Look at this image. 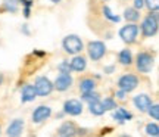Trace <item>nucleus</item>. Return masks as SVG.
Masks as SVG:
<instances>
[{"mask_svg": "<svg viewBox=\"0 0 159 137\" xmlns=\"http://www.w3.org/2000/svg\"><path fill=\"white\" fill-rule=\"evenodd\" d=\"M158 31V11H153V15L150 13L142 24V33L144 37H152Z\"/></svg>", "mask_w": 159, "mask_h": 137, "instance_id": "obj_1", "label": "nucleus"}, {"mask_svg": "<svg viewBox=\"0 0 159 137\" xmlns=\"http://www.w3.org/2000/svg\"><path fill=\"white\" fill-rule=\"evenodd\" d=\"M63 49L66 53H71V55H75V53H80L83 50V41L80 39L78 35L75 34H71V35H66L63 39Z\"/></svg>", "mask_w": 159, "mask_h": 137, "instance_id": "obj_2", "label": "nucleus"}, {"mask_svg": "<svg viewBox=\"0 0 159 137\" xmlns=\"http://www.w3.org/2000/svg\"><path fill=\"white\" fill-rule=\"evenodd\" d=\"M34 89H35V93H37L39 96H47V94H50L52 90H53V83H52L49 78H46V77H39V78L35 80Z\"/></svg>", "mask_w": 159, "mask_h": 137, "instance_id": "obj_3", "label": "nucleus"}, {"mask_svg": "<svg viewBox=\"0 0 159 137\" xmlns=\"http://www.w3.org/2000/svg\"><path fill=\"white\" fill-rule=\"evenodd\" d=\"M118 86H119V89H121L122 91L130 93V91H133L137 86H139V78H137L136 75H133V74H127V75H124V77H121V78H119Z\"/></svg>", "mask_w": 159, "mask_h": 137, "instance_id": "obj_4", "label": "nucleus"}, {"mask_svg": "<svg viewBox=\"0 0 159 137\" xmlns=\"http://www.w3.org/2000/svg\"><path fill=\"white\" fill-rule=\"evenodd\" d=\"M137 34H139V27L134 25V24H128L121 28L119 31V37L125 41V43H134L137 39Z\"/></svg>", "mask_w": 159, "mask_h": 137, "instance_id": "obj_5", "label": "nucleus"}, {"mask_svg": "<svg viewBox=\"0 0 159 137\" xmlns=\"http://www.w3.org/2000/svg\"><path fill=\"white\" fill-rule=\"evenodd\" d=\"M87 52H89L90 59H93V61H99V59H102L103 55H105L106 46H105V43H102V41H91L90 44H89Z\"/></svg>", "mask_w": 159, "mask_h": 137, "instance_id": "obj_6", "label": "nucleus"}, {"mask_svg": "<svg viewBox=\"0 0 159 137\" xmlns=\"http://www.w3.org/2000/svg\"><path fill=\"white\" fill-rule=\"evenodd\" d=\"M153 66V57L149 53H139L137 56V68L142 72H149Z\"/></svg>", "mask_w": 159, "mask_h": 137, "instance_id": "obj_7", "label": "nucleus"}, {"mask_svg": "<svg viewBox=\"0 0 159 137\" xmlns=\"http://www.w3.org/2000/svg\"><path fill=\"white\" fill-rule=\"evenodd\" d=\"M63 111L65 114H69L72 116H77L83 112V103L77 100V99H71V100H66L65 105H63Z\"/></svg>", "mask_w": 159, "mask_h": 137, "instance_id": "obj_8", "label": "nucleus"}, {"mask_svg": "<svg viewBox=\"0 0 159 137\" xmlns=\"http://www.w3.org/2000/svg\"><path fill=\"white\" fill-rule=\"evenodd\" d=\"M71 86H72V77L69 74H62L61 72V75L55 81V86L53 87L59 91H65V90H68Z\"/></svg>", "mask_w": 159, "mask_h": 137, "instance_id": "obj_9", "label": "nucleus"}, {"mask_svg": "<svg viewBox=\"0 0 159 137\" xmlns=\"http://www.w3.org/2000/svg\"><path fill=\"white\" fill-rule=\"evenodd\" d=\"M50 115H52V109L49 106H39L33 112V121L34 122H41V121L47 120Z\"/></svg>", "mask_w": 159, "mask_h": 137, "instance_id": "obj_10", "label": "nucleus"}, {"mask_svg": "<svg viewBox=\"0 0 159 137\" xmlns=\"http://www.w3.org/2000/svg\"><path fill=\"white\" fill-rule=\"evenodd\" d=\"M24 130V121L15 120L11 122V126L7 127V137H21Z\"/></svg>", "mask_w": 159, "mask_h": 137, "instance_id": "obj_11", "label": "nucleus"}, {"mask_svg": "<svg viewBox=\"0 0 159 137\" xmlns=\"http://www.w3.org/2000/svg\"><path fill=\"white\" fill-rule=\"evenodd\" d=\"M134 105H136L137 109H140L142 112H144V111H148L149 106L152 105V100H150V97H149L148 94H137V96L134 97Z\"/></svg>", "mask_w": 159, "mask_h": 137, "instance_id": "obj_12", "label": "nucleus"}, {"mask_svg": "<svg viewBox=\"0 0 159 137\" xmlns=\"http://www.w3.org/2000/svg\"><path fill=\"white\" fill-rule=\"evenodd\" d=\"M77 133V128L72 122H63L59 128V134L62 137H74Z\"/></svg>", "mask_w": 159, "mask_h": 137, "instance_id": "obj_13", "label": "nucleus"}, {"mask_svg": "<svg viewBox=\"0 0 159 137\" xmlns=\"http://www.w3.org/2000/svg\"><path fill=\"white\" fill-rule=\"evenodd\" d=\"M35 96H37V93H35V89L34 86H31V84H27V86L22 87V102H31V100H34Z\"/></svg>", "mask_w": 159, "mask_h": 137, "instance_id": "obj_14", "label": "nucleus"}, {"mask_svg": "<svg viewBox=\"0 0 159 137\" xmlns=\"http://www.w3.org/2000/svg\"><path fill=\"white\" fill-rule=\"evenodd\" d=\"M69 66H71V69H72V71H78V72H81V71H84V69H85L87 62H85V59L83 56H75L74 59L71 61Z\"/></svg>", "mask_w": 159, "mask_h": 137, "instance_id": "obj_15", "label": "nucleus"}, {"mask_svg": "<svg viewBox=\"0 0 159 137\" xmlns=\"http://www.w3.org/2000/svg\"><path fill=\"white\" fill-rule=\"evenodd\" d=\"M115 109H116V111L114 112V118L116 121H119V122H124V121L133 118V115H131L128 111H125L124 108H115Z\"/></svg>", "mask_w": 159, "mask_h": 137, "instance_id": "obj_16", "label": "nucleus"}, {"mask_svg": "<svg viewBox=\"0 0 159 137\" xmlns=\"http://www.w3.org/2000/svg\"><path fill=\"white\" fill-rule=\"evenodd\" d=\"M96 87V83L91 80V78H84V80L80 81V90L85 93V91H93Z\"/></svg>", "mask_w": 159, "mask_h": 137, "instance_id": "obj_17", "label": "nucleus"}, {"mask_svg": "<svg viewBox=\"0 0 159 137\" xmlns=\"http://www.w3.org/2000/svg\"><path fill=\"white\" fill-rule=\"evenodd\" d=\"M90 112L93 115H103L105 114V108H103L102 102H99V100H94V102H90Z\"/></svg>", "mask_w": 159, "mask_h": 137, "instance_id": "obj_18", "label": "nucleus"}, {"mask_svg": "<svg viewBox=\"0 0 159 137\" xmlns=\"http://www.w3.org/2000/svg\"><path fill=\"white\" fill-rule=\"evenodd\" d=\"M124 18L127 19V21H133V22H136V21H139V18H140V13H139L137 9L130 7V9H125Z\"/></svg>", "mask_w": 159, "mask_h": 137, "instance_id": "obj_19", "label": "nucleus"}, {"mask_svg": "<svg viewBox=\"0 0 159 137\" xmlns=\"http://www.w3.org/2000/svg\"><path fill=\"white\" fill-rule=\"evenodd\" d=\"M146 133H148L150 137H158L159 136V127L156 122H150L146 126Z\"/></svg>", "mask_w": 159, "mask_h": 137, "instance_id": "obj_20", "label": "nucleus"}, {"mask_svg": "<svg viewBox=\"0 0 159 137\" xmlns=\"http://www.w3.org/2000/svg\"><path fill=\"white\" fill-rule=\"evenodd\" d=\"M119 62L122 63V65H130L131 63V52L130 50H122L119 53Z\"/></svg>", "mask_w": 159, "mask_h": 137, "instance_id": "obj_21", "label": "nucleus"}, {"mask_svg": "<svg viewBox=\"0 0 159 137\" xmlns=\"http://www.w3.org/2000/svg\"><path fill=\"white\" fill-rule=\"evenodd\" d=\"M83 99L84 100H87V102H94V100H99V94H97L96 91H85V93H83Z\"/></svg>", "mask_w": 159, "mask_h": 137, "instance_id": "obj_22", "label": "nucleus"}, {"mask_svg": "<svg viewBox=\"0 0 159 137\" xmlns=\"http://www.w3.org/2000/svg\"><path fill=\"white\" fill-rule=\"evenodd\" d=\"M102 105H103V108H105V111L116 108V103H115V100L112 99V97H106V99H105V100L102 102Z\"/></svg>", "mask_w": 159, "mask_h": 137, "instance_id": "obj_23", "label": "nucleus"}, {"mask_svg": "<svg viewBox=\"0 0 159 137\" xmlns=\"http://www.w3.org/2000/svg\"><path fill=\"white\" fill-rule=\"evenodd\" d=\"M103 13H105V16L108 18V19H111L112 22H118L119 21V16H115L114 13L111 12V9H109L108 6H105V7H103Z\"/></svg>", "mask_w": 159, "mask_h": 137, "instance_id": "obj_24", "label": "nucleus"}, {"mask_svg": "<svg viewBox=\"0 0 159 137\" xmlns=\"http://www.w3.org/2000/svg\"><path fill=\"white\" fill-rule=\"evenodd\" d=\"M149 115L153 120H159V106L158 105H150L149 106Z\"/></svg>", "mask_w": 159, "mask_h": 137, "instance_id": "obj_25", "label": "nucleus"}, {"mask_svg": "<svg viewBox=\"0 0 159 137\" xmlns=\"http://www.w3.org/2000/svg\"><path fill=\"white\" fill-rule=\"evenodd\" d=\"M144 5L148 6L150 11H158V7H159V0H144Z\"/></svg>", "mask_w": 159, "mask_h": 137, "instance_id": "obj_26", "label": "nucleus"}, {"mask_svg": "<svg viewBox=\"0 0 159 137\" xmlns=\"http://www.w3.org/2000/svg\"><path fill=\"white\" fill-rule=\"evenodd\" d=\"M16 0H6V9L7 11H12V12H15L16 11Z\"/></svg>", "mask_w": 159, "mask_h": 137, "instance_id": "obj_27", "label": "nucleus"}, {"mask_svg": "<svg viewBox=\"0 0 159 137\" xmlns=\"http://www.w3.org/2000/svg\"><path fill=\"white\" fill-rule=\"evenodd\" d=\"M59 69H61V72H62V74H69V71H71V66H69V63L62 62L61 65H59Z\"/></svg>", "mask_w": 159, "mask_h": 137, "instance_id": "obj_28", "label": "nucleus"}, {"mask_svg": "<svg viewBox=\"0 0 159 137\" xmlns=\"http://www.w3.org/2000/svg\"><path fill=\"white\" fill-rule=\"evenodd\" d=\"M144 6V0H136L134 2V9H142Z\"/></svg>", "mask_w": 159, "mask_h": 137, "instance_id": "obj_29", "label": "nucleus"}, {"mask_svg": "<svg viewBox=\"0 0 159 137\" xmlns=\"http://www.w3.org/2000/svg\"><path fill=\"white\" fill-rule=\"evenodd\" d=\"M116 96H118V97H119V99H125V97H124V96H125V91H122V90H119V91H118V93H116Z\"/></svg>", "mask_w": 159, "mask_h": 137, "instance_id": "obj_30", "label": "nucleus"}, {"mask_svg": "<svg viewBox=\"0 0 159 137\" xmlns=\"http://www.w3.org/2000/svg\"><path fill=\"white\" fill-rule=\"evenodd\" d=\"M50 2H53V3H59L61 0H50Z\"/></svg>", "mask_w": 159, "mask_h": 137, "instance_id": "obj_31", "label": "nucleus"}]
</instances>
